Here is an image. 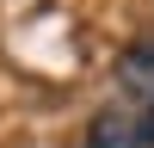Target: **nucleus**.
I'll return each instance as SVG.
<instances>
[{"label":"nucleus","mask_w":154,"mask_h":148,"mask_svg":"<svg viewBox=\"0 0 154 148\" xmlns=\"http://www.w3.org/2000/svg\"><path fill=\"white\" fill-rule=\"evenodd\" d=\"M86 148H142V117H130V111H117V105L99 111Z\"/></svg>","instance_id":"1"},{"label":"nucleus","mask_w":154,"mask_h":148,"mask_svg":"<svg viewBox=\"0 0 154 148\" xmlns=\"http://www.w3.org/2000/svg\"><path fill=\"white\" fill-rule=\"evenodd\" d=\"M142 148H154V93H148V105H142Z\"/></svg>","instance_id":"2"}]
</instances>
